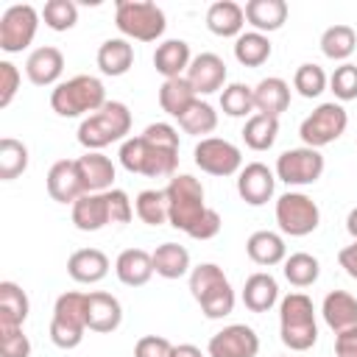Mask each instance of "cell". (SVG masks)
I'll use <instances>...</instances> for the list:
<instances>
[{
  "mask_svg": "<svg viewBox=\"0 0 357 357\" xmlns=\"http://www.w3.org/2000/svg\"><path fill=\"white\" fill-rule=\"evenodd\" d=\"M279 137V117L271 114H251L243 126V139L251 151H268Z\"/></svg>",
  "mask_w": 357,
  "mask_h": 357,
  "instance_id": "36",
  "label": "cell"
},
{
  "mask_svg": "<svg viewBox=\"0 0 357 357\" xmlns=\"http://www.w3.org/2000/svg\"><path fill=\"white\" fill-rule=\"evenodd\" d=\"M243 25H245V11L231 0H218L206 11V28L215 36H223V39L226 36H240Z\"/></svg>",
  "mask_w": 357,
  "mask_h": 357,
  "instance_id": "27",
  "label": "cell"
},
{
  "mask_svg": "<svg viewBox=\"0 0 357 357\" xmlns=\"http://www.w3.org/2000/svg\"><path fill=\"white\" fill-rule=\"evenodd\" d=\"M153 271L162 279H181L190 271V251L178 243H162L153 251Z\"/></svg>",
  "mask_w": 357,
  "mask_h": 357,
  "instance_id": "34",
  "label": "cell"
},
{
  "mask_svg": "<svg viewBox=\"0 0 357 357\" xmlns=\"http://www.w3.org/2000/svg\"><path fill=\"white\" fill-rule=\"evenodd\" d=\"M293 86L301 98H318L326 89V73L318 64H301L293 75Z\"/></svg>",
  "mask_w": 357,
  "mask_h": 357,
  "instance_id": "44",
  "label": "cell"
},
{
  "mask_svg": "<svg viewBox=\"0 0 357 357\" xmlns=\"http://www.w3.org/2000/svg\"><path fill=\"white\" fill-rule=\"evenodd\" d=\"M131 131V112L126 103L120 100H106L103 109H98L95 114H89L81 126H78V142L86 151H100L117 139H123Z\"/></svg>",
  "mask_w": 357,
  "mask_h": 357,
  "instance_id": "5",
  "label": "cell"
},
{
  "mask_svg": "<svg viewBox=\"0 0 357 357\" xmlns=\"http://www.w3.org/2000/svg\"><path fill=\"white\" fill-rule=\"evenodd\" d=\"M354 47H357V33H354L351 25L340 22V25H332V28H326L321 33V53L326 59H332V61H343L346 64V59L354 53Z\"/></svg>",
  "mask_w": 357,
  "mask_h": 357,
  "instance_id": "35",
  "label": "cell"
},
{
  "mask_svg": "<svg viewBox=\"0 0 357 357\" xmlns=\"http://www.w3.org/2000/svg\"><path fill=\"white\" fill-rule=\"evenodd\" d=\"M173 343L159 335H145L134 346V357H173Z\"/></svg>",
  "mask_w": 357,
  "mask_h": 357,
  "instance_id": "47",
  "label": "cell"
},
{
  "mask_svg": "<svg viewBox=\"0 0 357 357\" xmlns=\"http://www.w3.org/2000/svg\"><path fill=\"white\" fill-rule=\"evenodd\" d=\"M220 223H223L220 215H218L215 209H206V212L198 218V223H195L187 234H190L192 240H212V237L220 231Z\"/></svg>",
  "mask_w": 357,
  "mask_h": 357,
  "instance_id": "49",
  "label": "cell"
},
{
  "mask_svg": "<svg viewBox=\"0 0 357 357\" xmlns=\"http://www.w3.org/2000/svg\"><path fill=\"white\" fill-rule=\"evenodd\" d=\"M178 126H181L187 134H195V137L212 134V131L218 128V112H215L206 100H195V103L178 117Z\"/></svg>",
  "mask_w": 357,
  "mask_h": 357,
  "instance_id": "41",
  "label": "cell"
},
{
  "mask_svg": "<svg viewBox=\"0 0 357 357\" xmlns=\"http://www.w3.org/2000/svg\"><path fill=\"white\" fill-rule=\"evenodd\" d=\"M206 351H209V357H257L259 337L251 326L231 324V326H223L220 332H215L209 337Z\"/></svg>",
  "mask_w": 357,
  "mask_h": 357,
  "instance_id": "14",
  "label": "cell"
},
{
  "mask_svg": "<svg viewBox=\"0 0 357 357\" xmlns=\"http://www.w3.org/2000/svg\"><path fill=\"white\" fill-rule=\"evenodd\" d=\"M45 25L53 31H70L78 22V6L73 0H47L42 8Z\"/></svg>",
  "mask_w": 357,
  "mask_h": 357,
  "instance_id": "43",
  "label": "cell"
},
{
  "mask_svg": "<svg viewBox=\"0 0 357 357\" xmlns=\"http://www.w3.org/2000/svg\"><path fill=\"white\" fill-rule=\"evenodd\" d=\"M324 173V156L315 148H290L276 159V178L290 187L315 184Z\"/></svg>",
  "mask_w": 357,
  "mask_h": 357,
  "instance_id": "12",
  "label": "cell"
},
{
  "mask_svg": "<svg viewBox=\"0 0 357 357\" xmlns=\"http://www.w3.org/2000/svg\"><path fill=\"white\" fill-rule=\"evenodd\" d=\"M36 28H39V14L33 6L20 3L6 8V14L0 17V47L6 53H22L33 42Z\"/></svg>",
  "mask_w": 357,
  "mask_h": 357,
  "instance_id": "11",
  "label": "cell"
},
{
  "mask_svg": "<svg viewBox=\"0 0 357 357\" xmlns=\"http://www.w3.org/2000/svg\"><path fill=\"white\" fill-rule=\"evenodd\" d=\"M137 218L148 226H162L170 220V206H167V195L165 190H142L134 201Z\"/></svg>",
  "mask_w": 357,
  "mask_h": 357,
  "instance_id": "38",
  "label": "cell"
},
{
  "mask_svg": "<svg viewBox=\"0 0 357 357\" xmlns=\"http://www.w3.org/2000/svg\"><path fill=\"white\" fill-rule=\"evenodd\" d=\"M245 251L257 265H279L284 259V254H287V245L276 231L265 229V231H254L248 237Z\"/></svg>",
  "mask_w": 357,
  "mask_h": 357,
  "instance_id": "33",
  "label": "cell"
},
{
  "mask_svg": "<svg viewBox=\"0 0 357 357\" xmlns=\"http://www.w3.org/2000/svg\"><path fill=\"white\" fill-rule=\"evenodd\" d=\"M321 312H324L326 326L335 335H343V332L357 329V298L351 293H346V290L326 293V298L321 304Z\"/></svg>",
  "mask_w": 357,
  "mask_h": 357,
  "instance_id": "20",
  "label": "cell"
},
{
  "mask_svg": "<svg viewBox=\"0 0 357 357\" xmlns=\"http://www.w3.org/2000/svg\"><path fill=\"white\" fill-rule=\"evenodd\" d=\"M25 167H28V148L14 137H3L0 139V178L11 181L20 173H25Z\"/></svg>",
  "mask_w": 357,
  "mask_h": 357,
  "instance_id": "40",
  "label": "cell"
},
{
  "mask_svg": "<svg viewBox=\"0 0 357 357\" xmlns=\"http://www.w3.org/2000/svg\"><path fill=\"white\" fill-rule=\"evenodd\" d=\"M173 357H204V354H201L198 346H192V343H181V346L173 349Z\"/></svg>",
  "mask_w": 357,
  "mask_h": 357,
  "instance_id": "52",
  "label": "cell"
},
{
  "mask_svg": "<svg viewBox=\"0 0 357 357\" xmlns=\"http://www.w3.org/2000/svg\"><path fill=\"white\" fill-rule=\"evenodd\" d=\"M234 59L243 64V67H259L271 59V42L265 33L259 31H248V33H240L237 42H234Z\"/></svg>",
  "mask_w": 357,
  "mask_h": 357,
  "instance_id": "37",
  "label": "cell"
},
{
  "mask_svg": "<svg viewBox=\"0 0 357 357\" xmlns=\"http://www.w3.org/2000/svg\"><path fill=\"white\" fill-rule=\"evenodd\" d=\"M123 321V307L112 293L103 290H92L86 293V326L92 332H114Z\"/></svg>",
  "mask_w": 357,
  "mask_h": 357,
  "instance_id": "19",
  "label": "cell"
},
{
  "mask_svg": "<svg viewBox=\"0 0 357 357\" xmlns=\"http://www.w3.org/2000/svg\"><path fill=\"white\" fill-rule=\"evenodd\" d=\"M337 262H340V268H343L351 279H357V240H354L351 245H346V248L337 251Z\"/></svg>",
  "mask_w": 357,
  "mask_h": 357,
  "instance_id": "51",
  "label": "cell"
},
{
  "mask_svg": "<svg viewBox=\"0 0 357 357\" xmlns=\"http://www.w3.org/2000/svg\"><path fill=\"white\" fill-rule=\"evenodd\" d=\"M134 64V47L128 45V39H106L98 47V67L103 75H126Z\"/></svg>",
  "mask_w": 357,
  "mask_h": 357,
  "instance_id": "31",
  "label": "cell"
},
{
  "mask_svg": "<svg viewBox=\"0 0 357 357\" xmlns=\"http://www.w3.org/2000/svg\"><path fill=\"white\" fill-rule=\"evenodd\" d=\"M0 354L3 357H31V340L25 337L22 326L0 329Z\"/></svg>",
  "mask_w": 357,
  "mask_h": 357,
  "instance_id": "46",
  "label": "cell"
},
{
  "mask_svg": "<svg viewBox=\"0 0 357 357\" xmlns=\"http://www.w3.org/2000/svg\"><path fill=\"white\" fill-rule=\"evenodd\" d=\"M335 351H337V357H357V329L337 335L335 337Z\"/></svg>",
  "mask_w": 357,
  "mask_h": 357,
  "instance_id": "50",
  "label": "cell"
},
{
  "mask_svg": "<svg viewBox=\"0 0 357 357\" xmlns=\"http://www.w3.org/2000/svg\"><path fill=\"white\" fill-rule=\"evenodd\" d=\"M329 86H332L337 100H354L357 98V64L346 61V64L335 67V73L329 78Z\"/></svg>",
  "mask_w": 357,
  "mask_h": 357,
  "instance_id": "45",
  "label": "cell"
},
{
  "mask_svg": "<svg viewBox=\"0 0 357 357\" xmlns=\"http://www.w3.org/2000/svg\"><path fill=\"white\" fill-rule=\"evenodd\" d=\"M114 271H117V279L128 287H142L148 284V279L156 273L153 271V254L142 251V248H126L117 262H114Z\"/></svg>",
  "mask_w": 357,
  "mask_h": 357,
  "instance_id": "24",
  "label": "cell"
},
{
  "mask_svg": "<svg viewBox=\"0 0 357 357\" xmlns=\"http://www.w3.org/2000/svg\"><path fill=\"white\" fill-rule=\"evenodd\" d=\"M282 271H284V279L293 287H310V284H315V279L321 273V265H318V259L312 254L298 251V254H290L284 259V268Z\"/></svg>",
  "mask_w": 357,
  "mask_h": 357,
  "instance_id": "39",
  "label": "cell"
},
{
  "mask_svg": "<svg viewBox=\"0 0 357 357\" xmlns=\"http://www.w3.org/2000/svg\"><path fill=\"white\" fill-rule=\"evenodd\" d=\"M86 293H61L53 307V321H50V340L59 349H75L84 340L86 332Z\"/></svg>",
  "mask_w": 357,
  "mask_h": 357,
  "instance_id": "8",
  "label": "cell"
},
{
  "mask_svg": "<svg viewBox=\"0 0 357 357\" xmlns=\"http://www.w3.org/2000/svg\"><path fill=\"white\" fill-rule=\"evenodd\" d=\"M273 184H276V178H273L271 167L262 165V162L245 165V167L240 170V176H237V192H240V198H243L248 206H262V204H268L271 195H273Z\"/></svg>",
  "mask_w": 357,
  "mask_h": 357,
  "instance_id": "15",
  "label": "cell"
},
{
  "mask_svg": "<svg viewBox=\"0 0 357 357\" xmlns=\"http://www.w3.org/2000/svg\"><path fill=\"white\" fill-rule=\"evenodd\" d=\"M67 273L81 284H95L109 273V257L98 248H78L67 259Z\"/></svg>",
  "mask_w": 357,
  "mask_h": 357,
  "instance_id": "23",
  "label": "cell"
},
{
  "mask_svg": "<svg viewBox=\"0 0 357 357\" xmlns=\"http://www.w3.org/2000/svg\"><path fill=\"white\" fill-rule=\"evenodd\" d=\"M279 332L282 343L290 351H307L318 340V326H315V307L310 296L304 293H290L279 304Z\"/></svg>",
  "mask_w": 357,
  "mask_h": 357,
  "instance_id": "2",
  "label": "cell"
},
{
  "mask_svg": "<svg viewBox=\"0 0 357 357\" xmlns=\"http://www.w3.org/2000/svg\"><path fill=\"white\" fill-rule=\"evenodd\" d=\"M187 81L192 84L195 95H212L226 84V61L215 53H201L190 61Z\"/></svg>",
  "mask_w": 357,
  "mask_h": 357,
  "instance_id": "17",
  "label": "cell"
},
{
  "mask_svg": "<svg viewBox=\"0 0 357 357\" xmlns=\"http://www.w3.org/2000/svg\"><path fill=\"white\" fill-rule=\"evenodd\" d=\"M47 192L59 204H75L81 195H86L75 159H59L47 170Z\"/></svg>",
  "mask_w": 357,
  "mask_h": 357,
  "instance_id": "16",
  "label": "cell"
},
{
  "mask_svg": "<svg viewBox=\"0 0 357 357\" xmlns=\"http://www.w3.org/2000/svg\"><path fill=\"white\" fill-rule=\"evenodd\" d=\"M120 165L148 178L173 176L178 165V134L170 123H151L139 137L120 145Z\"/></svg>",
  "mask_w": 357,
  "mask_h": 357,
  "instance_id": "1",
  "label": "cell"
},
{
  "mask_svg": "<svg viewBox=\"0 0 357 357\" xmlns=\"http://www.w3.org/2000/svg\"><path fill=\"white\" fill-rule=\"evenodd\" d=\"M28 296L14 282H0V329H17L28 318Z\"/></svg>",
  "mask_w": 357,
  "mask_h": 357,
  "instance_id": "28",
  "label": "cell"
},
{
  "mask_svg": "<svg viewBox=\"0 0 357 357\" xmlns=\"http://www.w3.org/2000/svg\"><path fill=\"white\" fill-rule=\"evenodd\" d=\"M61 70H64V56H61L59 47H50V45L36 47L28 56V61H25V73H28L31 84H36V86L56 84L59 75H61Z\"/></svg>",
  "mask_w": 357,
  "mask_h": 357,
  "instance_id": "22",
  "label": "cell"
},
{
  "mask_svg": "<svg viewBox=\"0 0 357 357\" xmlns=\"http://www.w3.org/2000/svg\"><path fill=\"white\" fill-rule=\"evenodd\" d=\"M346 231L357 240V206H354V209L349 212V218H346Z\"/></svg>",
  "mask_w": 357,
  "mask_h": 357,
  "instance_id": "53",
  "label": "cell"
},
{
  "mask_svg": "<svg viewBox=\"0 0 357 357\" xmlns=\"http://www.w3.org/2000/svg\"><path fill=\"white\" fill-rule=\"evenodd\" d=\"M192 156H195V165L209 176H234L243 165L240 148L220 137H204L195 145Z\"/></svg>",
  "mask_w": 357,
  "mask_h": 357,
  "instance_id": "13",
  "label": "cell"
},
{
  "mask_svg": "<svg viewBox=\"0 0 357 357\" xmlns=\"http://www.w3.org/2000/svg\"><path fill=\"white\" fill-rule=\"evenodd\" d=\"M73 223L81 231H98L112 223L109 192H86L73 204Z\"/></svg>",
  "mask_w": 357,
  "mask_h": 357,
  "instance_id": "18",
  "label": "cell"
},
{
  "mask_svg": "<svg viewBox=\"0 0 357 357\" xmlns=\"http://www.w3.org/2000/svg\"><path fill=\"white\" fill-rule=\"evenodd\" d=\"M50 106L59 117H81L86 112L95 114L106 106V86L95 75H75L56 84V89L50 92Z\"/></svg>",
  "mask_w": 357,
  "mask_h": 357,
  "instance_id": "4",
  "label": "cell"
},
{
  "mask_svg": "<svg viewBox=\"0 0 357 357\" xmlns=\"http://www.w3.org/2000/svg\"><path fill=\"white\" fill-rule=\"evenodd\" d=\"M279 298V284L271 273H251L243 284V304L251 312H268Z\"/></svg>",
  "mask_w": 357,
  "mask_h": 357,
  "instance_id": "29",
  "label": "cell"
},
{
  "mask_svg": "<svg viewBox=\"0 0 357 357\" xmlns=\"http://www.w3.org/2000/svg\"><path fill=\"white\" fill-rule=\"evenodd\" d=\"M20 89V70L11 61H0V109H6Z\"/></svg>",
  "mask_w": 357,
  "mask_h": 357,
  "instance_id": "48",
  "label": "cell"
},
{
  "mask_svg": "<svg viewBox=\"0 0 357 357\" xmlns=\"http://www.w3.org/2000/svg\"><path fill=\"white\" fill-rule=\"evenodd\" d=\"M198 98H195V89H192V84L187 81V75H181V78H167L162 86H159V106H162V112H167L170 117H181L192 103H195Z\"/></svg>",
  "mask_w": 357,
  "mask_h": 357,
  "instance_id": "32",
  "label": "cell"
},
{
  "mask_svg": "<svg viewBox=\"0 0 357 357\" xmlns=\"http://www.w3.org/2000/svg\"><path fill=\"white\" fill-rule=\"evenodd\" d=\"M346 126H349L346 109L332 100V103H321L310 117H304V123L298 128V137L304 139L307 148H315L318 151V148L340 139L343 131H346Z\"/></svg>",
  "mask_w": 357,
  "mask_h": 357,
  "instance_id": "9",
  "label": "cell"
},
{
  "mask_svg": "<svg viewBox=\"0 0 357 357\" xmlns=\"http://www.w3.org/2000/svg\"><path fill=\"white\" fill-rule=\"evenodd\" d=\"M287 106H290V86H287V81L271 75V78H262L254 86V109L259 114L279 117L282 112H287Z\"/></svg>",
  "mask_w": 357,
  "mask_h": 357,
  "instance_id": "25",
  "label": "cell"
},
{
  "mask_svg": "<svg viewBox=\"0 0 357 357\" xmlns=\"http://www.w3.org/2000/svg\"><path fill=\"white\" fill-rule=\"evenodd\" d=\"M245 20L262 33V31H279L287 22V3L284 0H248L245 3Z\"/></svg>",
  "mask_w": 357,
  "mask_h": 357,
  "instance_id": "30",
  "label": "cell"
},
{
  "mask_svg": "<svg viewBox=\"0 0 357 357\" xmlns=\"http://www.w3.org/2000/svg\"><path fill=\"white\" fill-rule=\"evenodd\" d=\"M276 223L284 234L290 237H304L312 234L321 223V209L318 204L304 195V192H284L276 201Z\"/></svg>",
  "mask_w": 357,
  "mask_h": 357,
  "instance_id": "10",
  "label": "cell"
},
{
  "mask_svg": "<svg viewBox=\"0 0 357 357\" xmlns=\"http://www.w3.org/2000/svg\"><path fill=\"white\" fill-rule=\"evenodd\" d=\"M75 165H78V176L84 181L86 192H106V190H112L114 165H112L109 156H103L98 151H86L84 156L75 159Z\"/></svg>",
  "mask_w": 357,
  "mask_h": 357,
  "instance_id": "21",
  "label": "cell"
},
{
  "mask_svg": "<svg viewBox=\"0 0 357 357\" xmlns=\"http://www.w3.org/2000/svg\"><path fill=\"white\" fill-rule=\"evenodd\" d=\"M114 25L123 36H131L137 42H156L167 28L165 11L148 0H117Z\"/></svg>",
  "mask_w": 357,
  "mask_h": 357,
  "instance_id": "6",
  "label": "cell"
},
{
  "mask_svg": "<svg viewBox=\"0 0 357 357\" xmlns=\"http://www.w3.org/2000/svg\"><path fill=\"white\" fill-rule=\"evenodd\" d=\"M220 109L229 117H251L254 112V89L248 84H229L220 95Z\"/></svg>",
  "mask_w": 357,
  "mask_h": 357,
  "instance_id": "42",
  "label": "cell"
},
{
  "mask_svg": "<svg viewBox=\"0 0 357 357\" xmlns=\"http://www.w3.org/2000/svg\"><path fill=\"white\" fill-rule=\"evenodd\" d=\"M190 293L206 318H226L234 310V290L215 262H201L190 271Z\"/></svg>",
  "mask_w": 357,
  "mask_h": 357,
  "instance_id": "3",
  "label": "cell"
},
{
  "mask_svg": "<svg viewBox=\"0 0 357 357\" xmlns=\"http://www.w3.org/2000/svg\"><path fill=\"white\" fill-rule=\"evenodd\" d=\"M165 195H167V206H170V220L167 223L173 229H178V231H184V234L209 209L204 204V187H201V181L195 176H187V173L173 176L170 184L165 187Z\"/></svg>",
  "mask_w": 357,
  "mask_h": 357,
  "instance_id": "7",
  "label": "cell"
},
{
  "mask_svg": "<svg viewBox=\"0 0 357 357\" xmlns=\"http://www.w3.org/2000/svg\"><path fill=\"white\" fill-rule=\"evenodd\" d=\"M190 61H192L190 59V45L184 39H167L153 53V67H156L159 75H165V81L167 78H181V73L190 70Z\"/></svg>",
  "mask_w": 357,
  "mask_h": 357,
  "instance_id": "26",
  "label": "cell"
}]
</instances>
